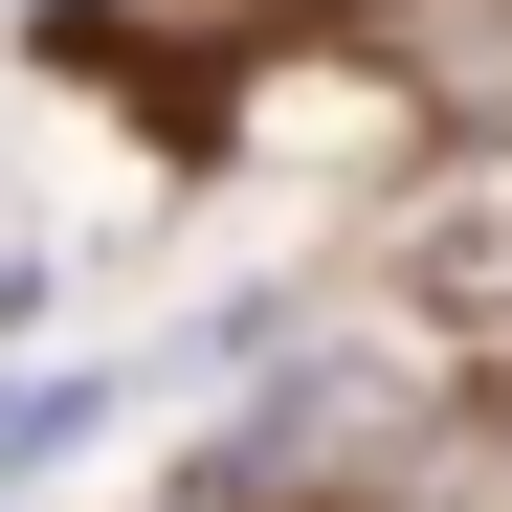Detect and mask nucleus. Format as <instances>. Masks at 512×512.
<instances>
[{
	"label": "nucleus",
	"instance_id": "f257e3e1",
	"mask_svg": "<svg viewBox=\"0 0 512 512\" xmlns=\"http://www.w3.org/2000/svg\"><path fill=\"white\" fill-rule=\"evenodd\" d=\"M401 312H512V156H446V179L401 201Z\"/></svg>",
	"mask_w": 512,
	"mask_h": 512
},
{
	"label": "nucleus",
	"instance_id": "f03ea898",
	"mask_svg": "<svg viewBox=\"0 0 512 512\" xmlns=\"http://www.w3.org/2000/svg\"><path fill=\"white\" fill-rule=\"evenodd\" d=\"M0 490H23V446H0Z\"/></svg>",
	"mask_w": 512,
	"mask_h": 512
}]
</instances>
